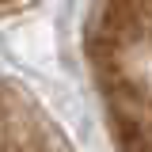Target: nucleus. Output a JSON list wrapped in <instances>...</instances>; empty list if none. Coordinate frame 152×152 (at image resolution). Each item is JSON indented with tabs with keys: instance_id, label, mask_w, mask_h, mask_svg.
I'll use <instances>...</instances> for the list:
<instances>
[{
	"instance_id": "nucleus-1",
	"label": "nucleus",
	"mask_w": 152,
	"mask_h": 152,
	"mask_svg": "<svg viewBox=\"0 0 152 152\" xmlns=\"http://www.w3.org/2000/svg\"><path fill=\"white\" fill-rule=\"evenodd\" d=\"M0 152H57L8 88H0Z\"/></svg>"
}]
</instances>
